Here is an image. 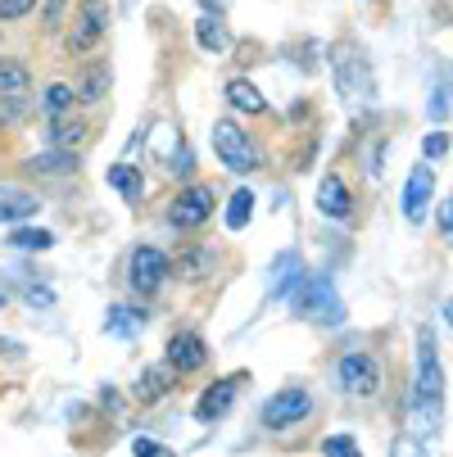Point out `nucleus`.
<instances>
[{
    "label": "nucleus",
    "instance_id": "nucleus-36",
    "mask_svg": "<svg viewBox=\"0 0 453 457\" xmlns=\"http://www.w3.org/2000/svg\"><path fill=\"white\" fill-rule=\"evenodd\" d=\"M440 231H444V236L453 231V213H449V204H440Z\"/></svg>",
    "mask_w": 453,
    "mask_h": 457
},
{
    "label": "nucleus",
    "instance_id": "nucleus-9",
    "mask_svg": "<svg viewBox=\"0 0 453 457\" xmlns=\"http://www.w3.org/2000/svg\"><path fill=\"white\" fill-rule=\"evenodd\" d=\"M105 28H109V14H105V0H87L82 5V14H78V28H73V37H69V50H91L100 37H105Z\"/></svg>",
    "mask_w": 453,
    "mask_h": 457
},
{
    "label": "nucleus",
    "instance_id": "nucleus-8",
    "mask_svg": "<svg viewBox=\"0 0 453 457\" xmlns=\"http://www.w3.org/2000/svg\"><path fill=\"white\" fill-rule=\"evenodd\" d=\"M205 362H209V349H205V340L196 331H177L168 340V367L172 371H200Z\"/></svg>",
    "mask_w": 453,
    "mask_h": 457
},
{
    "label": "nucleus",
    "instance_id": "nucleus-25",
    "mask_svg": "<svg viewBox=\"0 0 453 457\" xmlns=\"http://www.w3.org/2000/svg\"><path fill=\"white\" fill-rule=\"evenodd\" d=\"M32 213H37L32 195H10V200H0V222H19V218H32Z\"/></svg>",
    "mask_w": 453,
    "mask_h": 457
},
{
    "label": "nucleus",
    "instance_id": "nucleus-22",
    "mask_svg": "<svg viewBox=\"0 0 453 457\" xmlns=\"http://www.w3.org/2000/svg\"><path fill=\"white\" fill-rule=\"evenodd\" d=\"M10 245H14V249H28V253H32V249L41 253V249L55 245V236L41 231V227H14V231H10Z\"/></svg>",
    "mask_w": 453,
    "mask_h": 457
},
{
    "label": "nucleus",
    "instance_id": "nucleus-21",
    "mask_svg": "<svg viewBox=\"0 0 453 457\" xmlns=\"http://www.w3.org/2000/svg\"><path fill=\"white\" fill-rule=\"evenodd\" d=\"M109 186L122 195V200H137V195H141V172L127 168V163H118V168H109Z\"/></svg>",
    "mask_w": 453,
    "mask_h": 457
},
{
    "label": "nucleus",
    "instance_id": "nucleus-19",
    "mask_svg": "<svg viewBox=\"0 0 453 457\" xmlns=\"http://www.w3.org/2000/svg\"><path fill=\"white\" fill-rule=\"evenodd\" d=\"M28 69L19 59H0V96H23L28 91Z\"/></svg>",
    "mask_w": 453,
    "mask_h": 457
},
{
    "label": "nucleus",
    "instance_id": "nucleus-5",
    "mask_svg": "<svg viewBox=\"0 0 453 457\" xmlns=\"http://www.w3.org/2000/svg\"><path fill=\"white\" fill-rule=\"evenodd\" d=\"M308 408H313L308 389L290 385V389H281V395H273V399L264 403V426H268V430H286V426L304 421V417H308Z\"/></svg>",
    "mask_w": 453,
    "mask_h": 457
},
{
    "label": "nucleus",
    "instance_id": "nucleus-26",
    "mask_svg": "<svg viewBox=\"0 0 453 457\" xmlns=\"http://www.w3.org/2000/svg\"><path fill=\"white\" fill-rule=\"evenodd\" d=\"M322 457H363V453H358V444L349 435H327L322 439Z\"/></svg>",
    "mask_w": 453,
    "mask_h": 457
},
{
    "label": "nucleus",
    "instance_id": "nucleus-14",
    "mask_svg": "<svg viewBox=\"0 0 453 457\" xmlns=\"http://www.w3.org/2000/svg\"><path fill=\"white\" fill-rule=\"evenodd\" d=\"M231 399H236V380H218L214 389H205V399L196 403V417L200 421H214V417H222L231 408Z\"/></svg>",
    "mask_w": 453,
    "mask_h": 457
},
{
    "label": "nucleus",
    "instance_id": "nucleus-2",
    "mask_svg": "<svg viewBox=\"0 0 453 457\" xmlns=\"http://www.w3.org/2000/svg\"><path fill=\"white\" fill-rule=\"evenodd\" d=\"M290 299H295V308H299L308 321H317V326H340V321H345V303H340V295H336V286H331L327 277H304V286H299Z\"/></svg>",
    "mask_w": 453,
    "mask_h": 457
},
{
    "label": "nucleus",
    "instance_id": "nucleus-35",
    "mask_svg": "<svg viewBox=\"0 0 453 457\" xmlns=\"http://www.w3.org/2000/svg\"><path fill=\"white\" fill-rule=\"evenodd\" d=\"M172 172H190V150H186V145L177 150V159H172Z\"/></svg>",
    "mask_w": 453,
    "mask_h": 457
},
{
    "label": "nucleus",
    "instance_id": "nucleus-15",
    "mask_svg": "<svg viewBox=\"0 0 453 457\" xmlns=\"http://www.w3.org/2000/svg\"><path fill=\"white\" fill-rule=\"evenodd\" d=\"M78 100H87V104H96L100 96H109V59H96V63H87V73H82V82H78V91H73Z\"/></svg>",
    "mask_w": 453,
    "mask_h": 457
},
{
    "label": "nucleus",
    "instance_id": "nucleus-30",
    "mask_svg": "<svg viewBox=\"0 0 453 457\" xmlns=\"http://www.w3.org/2000/svg\"><path fill=\"white\" fill-rule=\"evenodd\" d=\"M390 457H426V444H422V439H413V435H404V439H395Z\"/></svg>",
    "mask_w": 453,
    "mask_h": 457
},
{
    "label": "nucleus",
    "instance_id": "nucleus-23",
    "mask_svg": "<svg viewBox=\"0 0 453 457\" xmlns=\"http://www.w3.org/2000/svg\"><path fill=\"white\" fill-rule=\"evenodd\" d=\"M87 141V122H55L50 127V150H69Z\"/></svg>",
    "mask_w": 453,
    "mask_h": 457
},
{
    "label": "nucleus",
    "instance_id": "nucleus-20",
    "mask_svg": "<svg viewBox=\"0 0 453 457\" xmlns=\"http://www.w3.org/2000/svg\"><path fill=\"white\" fill-rule=\"evenodd\" d=\"M358 63H363V59L354 54V46H340V50H336V82H340V96H349V100L358 96V91H354V69H358Z\"/></svg>",
    "mask_w": 453,
    "mask_h": 457
},
{
    "label": "nucleus",
    "instance_id": "nucleus-32",
    "mask_svg": "<svg viewBox=\"0 0 453 457\" xmlns=\"http://www.w3.org/2000/svg\"><path fill=\"white\" fill-rule=\"evenodd\" d=\"M444 150H449V137H444V132H431V137L422 141V154H426V159H444Z\"/></svg>",
    "mask_w": 453,
    "mask_h": 457
},
{
    "label": "nucleus",
    "instance_id": "nucleus-17",
    "mask_svg": "<svg viewBox=\"0 0 453 457\" xmlns=\"http://www.w3.org/2000/svg\"><path fill=\"white\" fill-rule=\"evenodd\" d=\"M196 41H200L209 54H222V50L231 46V32H227V23H218L214 14H205V19L196 23Z\"/></svg>",
    "mask_w": 453,
    "mask_h": 457
},
{
    "label": "nucleus",
    "instance_id": "nucleus-31",
    "mask_svg": "<svg viewBox=\"0 0 453 457\" xmlns=\"http://www.w3.org/2000/svg\"><path fill=\"white\" fill-rule=\"evenodd\" d=\"M37 5V0H0V23H10V19H23L28 10Z\"/></svg>",
    "mask_w": 453,
    "mask_h": 457
},
{
    "label": "nucleus",
    "instance_id": "nucleus-24",
    "mask_svg": "<svg viewBox=\"0 0 453 457\" xmlns=\"http://www.w3.org/2000/svg\"><path fill=\"white\" fill-rule=\"evenodd\" d=\"M249 213H254V195H249V190H236L231 204H227V227L240 231V227L249 222Z\"/></svg>",
    "mask_w": 453,
    "mask_h": 457
},
{
    "label": "nucleus",
    "instance_id": "nucleus-29",
    "mask_svg": "<svg viewBox=\"0 0 453 457\" xmlns=\"http://www.w3.org/2000/svg\"><path fill=\"white\" fill-rule=\"evenodd\" d=\"M209 268H214V253H190V258H181V277H190V281H200Z\"/></svg>",
    "mask_w": 453,
    "mask_h": 457
},
{
    "label": "nucleus",
    "instance_id": "nucleus-6",
    "mask_svg": "<svg viewBox=\"0 0 453 457\" xmlns=\"http://www.w3.org/2000/svg\"><path fill=\"white\" fill-rule=\"evenodd\" d=\"M214 218V190L209 186H190V190H181L177 200H172V209H168V222L172 227H200V222H209Z\"/></svg>",
    "mask_w": 453,
    "mask_h": 457
},
{
    "label": "nucleus",
    "instance_id": "nucleus-7",
    "mask_svg": "<svg viewBox=\"0 0 453 457\" xmlns=\"http://www.w3.org/2000/svg\"><path fill=\"white\" fill-rule=\"evenodd\" d=\"M132 286L141 290V295H155L159 286H164V277H168V258L155 249V245H141L137 253H132Z\"/></svg>",
    "mask_w": 453,
    "mask_h": 457
},
{
    "label": "nucleus",
    "instance_id": "nucleus-1",
    "mask_svg": "<svg viewBox=\"0 0 453 457\" xmlns=\"http://www.w3.org/2000/svg\"><path fill=\"white\" fill-rule=\"evenodd\" d=\"M440 395H444V371H440V353H435V331L422 326L417 331V380H413L417 430H435L440 426Z\"/></svg>",
    "mask_w": 453,
    "mask_h": 457
},
{
    "label": "nucleus",
    "instance_id": "nucleus-27",
    "mask_svg": "<svg viewBox=\"0 0 453 457\" xmlns=\"http://www.w3.org/2000/svg\"><path fill=\"white\" fill-rule=\"evenodd\" d=\"M46 109H50V113H63V109H73V87L55 82V87L46 91Z\"/></svg>",
    "mask_w": 453,
    "mask_h": 457
},
{
    "label": "nucleus",
    "instance_id": "nucleus-37",
    "mask_svg": "<svg viewBox=\"0 0 453 457\" xmlns=\"http://www.w3.org/2000/svg\"><path fill=\"white\" fill-rule=\"evenodd\" d=\"M28 303H50V290H28Z\"/></svg>",
    "mask_w": 453,
    "mask_h": 457
},
{
    "label": "nucleus",
    "instance_id": "nucleus-3",
    "mask_svg": "<svg viewBox=\"0 0 453 457\" xmlns=\"http://www.w3.org/2000/svg\"><path fill=\"white\" fill-rule=\"evenodd\" d=\"M214 150H218L222 168L236 172V177H245V172L258 168V150H254L249 132H240L236 122H218V127H214Z\"/></svg>",
    "mask_w": 453,
    "mask_h": 457
},
{
    "label": "nucleus",
    "instance_id": "nucleus-11",
    "mask_svg": "<svg viewBox=\"0 0 453 457\" xmlns=\"http://www.w3.org/2000/svg\"><path fill=\"white\" fill-rule=\"evenodd\" d=\"M431 195H435L431 168H413V172H408V186H404V213H408V222H422V218H426Z\"/></svg>",
    "mask_w": 453,
    "mask_h": 457
},
{
    "label": "nucleus",
    "instance_id": "nucleus-34",
    "mask_svg": "<svg viewBox=\"0 0 453 457\" xmlns=\"http://www.w3.org/2000/svg\"><path fill=\"white\" fill-rule=\"evenodd\" d=\"M132 453H137V457H172V448H164V444H155V439H137Z\"/></svg>",
    "mask_w": 453,
    "mask_h": 457
},
{
    "label": "nucleus",
    "instance_id": "nucleus-13",
    "mask_svg": "<svg viewBox=\"0 0 453 457\" xmlns=\"http://www.w3.org/2000/svg\"><path fill=\"white\" fill-rule=\"evenodd\" d=\"M172 389V367L168 362H155V367H146L141 376H137V389L132 395L141 399V403H155V399H164Z\"/></svg>",
    "mask_w": 453,
    "mask_h": 457
},
{
    "label": "nucleus",
    "instance_id": "nucleus-4",
    "mask_svg": "<svg viewBox=\"0 0 453 457\" xmlns=\"http://www.w3.org/2000/svg\"><path fill=\"white\" fill-rule=\"evenodd\" d=\"M336 376H340V385H345L349 399H376V395H381V362H376L372 353H363V349L345 353L340 367H336Z\"/></svg>",
    "mask_w": 453,
    "mask_h": 457
},
{
    "label": "nucleus",
    "instance_id": "nucleus-28",
    "mask_svg": "<svg viewBox=\"0 0 453 457\" xmlns=\"http://www.w3.org/2000/svg\"><path fill=\"white\" fill-rule=\"evenodd\" d=\"M426 113H431L435 122H444V118H449V82H444V78H440V87L431 91V100H426Z\"/></svg>",
    "mask_w": 453,
    "mask_h": 457
},
{
    "label": "nucleus",
    "instance_id": "nucleus-16",
    "mask_svg": "<svg viewBox=\"0 0 453 457\" xmlns=\"http://www.w3.org/2000/svg\"><path fill=\"white\" fill-rule=\"evenodd\" d=\"M28 172H41V177H69V172H78V159H73L69 150H46V154L28 159Z\"/></svg>",
    "mask_w": 453,
    "mask_h": 457
},
{
    "label": "nucleus",
    "instance_id": "nucleus-18",
    "mask_svg": "<svg viewBox=\"0 0 453 457\" xmlns=\"http://www.w3.org/2000/svg\"><path fill=\"white\" fill-rule=\"evenodd\" d=\"M227 100H231V109H240V113H264V109H268L264 96H258V87L245 82V78L227 82Z\"/></svg>",
    "mask_w": 453,
    "mask_h": 457
},
{
    "label": "nucleus",
    "instance_id": "nucleus-33",
    "mask_svg": "<svg viewBox=\"0 0 453 457\" xmlns=\"http://www.w3.org/2000/svg\"><path fill=\"white\" fill-rule=\"evenodd\" d=\"M105 331H113V336H132V321L122 317V308H109V317H105Z\"/></svg>",
    "mask_w": 453,
    "mask_h": 457
},
{
    "label": "nucleus",
    "instance_id": "nucleus-10",
    "mask_svg": "<svg viewBox=\"0 0 453 457\" xmlns=\"http://www.w3.org/2000/svg\"><path fill=\"white\" fill-rule=\"evenodd\" d=\"M304 286V258L290 249V253H277V263L268 272V295L273 299H290L295 290Z\"/></svg>",
    "mask_w": 453,
    "mask_h": 457
},
{
    "label": "nucleus",
    "instance_id": "nucleus-12",
    "mask_svg": "<svg viewBox=\"0 0 453 457\" xmlns=\"http://www.w3.org/2000/svg\"><path fill=\"white\" fill-rule=\"evenodd\" d=\"M317 209L327 213V218H336V222H345V218L354 213V200H349V190H345V181H340L336 172L322 177V186H317Z\"/></svg>",
    "mask_w": 453,
    "mask_h": 457
}]
</instances>
